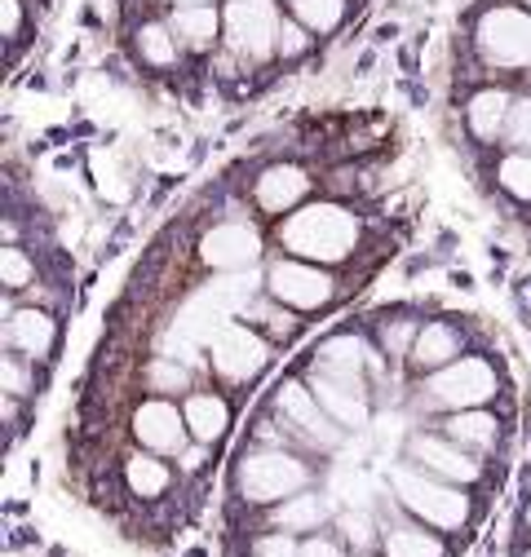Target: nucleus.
<instances>
[{
  "instance_id": "f257e3e1",
  "label": "nucleus",
  "mask_w": 531,
  "mask_h": 557,
  "mask_svg": "<svg viewBox=\"0 0 531 557\" xmlns=\"http://www.w3.org/2000/svg\"><path fill=\"white\" fill-rule=\"evenodd\" d=\"M280 239L288 252L310 261H346L359 244V222L337 203H310L280 226Z\"/></svg>"
},
{
  "instance_id": "f03ea898",
  "label": "nucleus",
  "mask_w": 531,
  "mask_h": 557,
  "mask_svg": "<svg viewBox=\"0 0 531 557\" xmlns=\"http://www.w3.org/2000/svg\"><path fill=\"white\" fill-rule=\"evenodd\" d=\"M390 486H394L398 505H404L408 513H417L421 522L439 527V531H460L465 522H470V496H460V482L452 486L447 478H439L430 469L398 465L390 473Z\"/></svg>"
},
{
  "instance_id": "7ed1b4c3",
  "label": "nucleus",
  "mask_w": 531,
  "mask_h": 557,
  "mask_svg": "<svg viewBox=\"0 0 531 557\" xmlns=\"http://www.w3.org/2000/svg\"><path fill=\"white\" fill-rule=\"evenodd\" d=\"M239 496L252 500V505H275V500H288L297 496L301 486L310 482V469L288 456V451H252L239 460Z\"/></svg>"
},
{
  "instance_id": "20e7f679",
  "label": "nucleus",
  "mask_w": 531,
  "mask_h": 557,
  "mask_svg": "<svg viewBox=\"0 0 531 557\" xmlns=\"http://www.w3.org/2000/svg\"><path fill=\"white\" fill-rule=\"evenodd\" d=\"M474 40L487 66H501V72L531 66V18L522 10H487Z\"/></svg>"
},
{
  "instance_id": "39448f33",
  "label": "nucleus",
  "mask_w": 531,
  "mask_h": 557,
  "mask_svg": "<svg viewBox=\"0 0 531 557\" xmlns=\"http://www.w3.org/2000/svg\"><path fill=\"white\" fill-rule=\"evenodd\" d=\"M280 14L271 0H231L226 5V40L244 58H266L280 49Z\"/></svg>"
},
{
  "instance_id": "423d86ee",
  "label": "nucleus",
  "mask_w": 531,
  "mask_h": 557,
  "mask_svg": "<svg viewBox=\"0 0 531 557\" xmlns=\"http://www.w3.org/2000/svg\"><path fill=\"white\" fill-rule=\"evenodd\" d=\"M209 355H213V368L226 376V381H248L266 368L271 359V345H266L252 327L244 323H222L213 336H209Z\"/></svg>"
},
{
  "instance_id": "0eeeda50",
  "label": "nucleus",
  "mask_w": 531,
  "mask_h": 557,
  "mask_svg": "<svg viewBox=\"0 0 531 557\" xmlns=\"http://www.w3.org/2000/svg\"><path fill=\"white\" fill-rule=\"evenodd\" d=\"M496 394V372L483 363V359H456L447 363L434 381H430V398L452 407V411H465V407H479Z\"/></svg>"
},
{
  "instance_id": "6e6552de",
  "label": "nucleus",
  "mask_w": 531,
  "mask_h": 557,
  "mask_svg": "<svg viewBox=\"0 0 531 557\" xmlns=\"http://www.w3.org/2000/svg\"><path fill=\"white\" fill-rule=\"evenodd\" d=\"M275 407H280L284 421H288V425H297L310 443H319V447H337L342 430L332 425V416H328V407L314 398V389H306V385L288 381V385L275 394Z\"/></svg>"
},
{
  "instance_id": "1a4fd4ad",
  "label": "nucleus",
  "mask_w": 531,
  "mask_h": 557,
  "mask_svg": "<svg viewBox=\"0 0 531 557\" xmlns=\"http://www.w3.org/2000/svg\"><path fill=\"white\" fill-rule=\"evenodd\" d=\"M271 293H275L284 306L319 310V306L332 297V278H328L319 265H306V261H275V265H271Z\"/></svg>"
},
{
  "instance_id": "9d476101",
  "label": "nucleus",
  "mask_w": 531,
  "mask_h": 557,
  "mask_svg": "<svg viewBox=\"0 0 531 557\" xmlns=\"http://www.w3.org/2000/svg\"><path fill=\"white\" fill-rule=\"evenodd\" d=\"M133 434H138L143 447L151 451H182L186 443V411H177L173 403L156 398V403H143L138 411H133Z\"/></svg>"
},
{
  "instance_id": "9b49d317",
  "label": "nucleus",
  "mask_w": 531,
  "mask_h": 557,
  "mask_svg": "<svg viewBox=\"0 0 531 557\" xmlns=\"http://www.w3.org/2000/svg\"><path fill=\"white\" fill-rule=\"evenodd\" d=\"M257 252H261L257 231H248V226H239V222L213 226V231L205 235V244H199V257H205L213 270H244V265L257 261Z\"/></svg>"
},
{
  "instance_id": "f8f14e48",
  "label": "nucleus",
  "mask_w": 531,
  "mask_h": 557,
  "mask_svg": "<svg viewBox=\"0 0 531 557\" xmlns=\"http://www.w3.org/2000/svg\"><path fill=\"white\" fill-rule=\"evenodd\" d=\"M314 398L328 407V416L337 425L359 430L368 421V398H363V385L359 381H346V376H332V372H319L314 368Z\"/></svg>"
},
{
  "instance_id": "ddd939ff",
  "label": "nucleus",
  "mask_w": 531,
  "mask_h": 557,
  "mask_svg": "<svg viewBox=\"0 0 531 557\" xmlns=\"http://www.w3.org/2000/svg\"><path fill=\"white\" fill-rule=\"evenodd\" d=\"M412 460H417L421 469H430V473L447 478V482H474V478L483 473V469H479V460L465 456V447H460V443H439V438H425V434H417V438H412Z\"/></svg>"
},
{
  "instance_id": "4468645a",
  "label": "nucleus",
  "mask_w": 531,
  "mask_h": 557,
  "mask_svg": "<svg viewBox=\"0 0 531 557\" xmlns=\"http://www.w3.org/2000/svg\"><path fill=\"white\" fill-rule=\"evenodd\" d=\"M306 190H310V177L293 164H275V169H266L257 177V203L266 208V213H288Z\"/></svg>"
},
{
  "instance_id": "2eb2a0df",
  "label": "nucleus",
  "mask_w": 531,
  "mask_h": 557,
  "mask_svg": "<svg viewBox=\"0 0 531 557\" xmlns=\"http://www.w3.org/2000/svg\"><path fill=\"white\" fill-rule=\"evenodd\" d=\"M368 363H376V359L368 355V345H363L359 336H332V341H323V345H319V359H314L319 372L346 376V381H359Z\"/></svg>"
},
{
  "instance_id": "dca6fc26",
  "label": "nucleus",
  "mask_w": 531,
  "mask_h": 557,
  "mask_svg": "<svg viewBox=\"0 0 531 557\" xmlns=\"http://www.w3.org/2000/svg\"><path fill=\"white\" fill-rule=\"evenodd\" d=\"M231 425V407L218 394H190L186 398V430L195 434V443H218Z\"/></svg>"
},
{
  "instance_id": "f3484780",
  "label": "nucleus",
  "mask_w": 531,
  "mask_h": 557,
  "mask_svg": "<svg viewBox=\"0 0 531 557\" xmlns=\"http://www.w3.org/2000/svg\"><path fill=\"white\" fill-rule=\"evenodd\" d=\"M408 355H412L417 368H443V363H452V359L460 355V336H456L447 323H430V327L417 332V341H412Z\"/></svg>"
},
{
  "instance_id": "a211bd4d",
  "label": "nucleus",
  "mask_w": 531,
  "mask_h": 557,
  "mask_svg": "<svg viewBox=\"0 0 531 557\" xmlns=\"http://www.w3.org/2000/svg\"><path fill=\"white\" fill-rule=\"evenodd\" d=\"M169 27H173L177 45H186V49H209L213 36H218V10H213V5H186V10H173Z\"/></svg>"
},
{
  "instance_id": "6ab92c4d",
  "label": "nucleus",
  "mask_w": 531,
  "mask_h": 557,
  "mask_svg": "<svg viewBox=\"0 0 531 557\" xmlns=\"http://www.w3.org/2000/svg\"><path fill=\"white\" fill-rule=\"evenodd\" d=\"M10 341L18 345L23 355H32V359L49 355V345H53V319L45 310H18L10 319Z\"/></svg>"
},
{
  "instance_id": "aec40b11",
  "label": "nucleus",
  "mask_w": 531,
  "mask_h": 557,
  "mask_svg": "<svg viewBox=\"0 0 531 557\" xmlns=\"http://www.w3.org/2000/svg\"><path fill=\"white\" fill-rule=\"evenodd\" d=\"M447 438L460 443V447H479L483 451V447L496 443V416H487L479 407H465L447 421Z\"/></svg>"
},
{
  "instance_id": "412c9836",
  "label": "nucleus",
  "mask_w": 531,
  "mask_h": 557,
  "mask_svg": "<svg viewBox=\"0 0 531 557\" xmlns=\"http://www.w3.org/2000/svg\"><path fill=\"white\" fill-rule=\"evenodd\" d=\"M509 111H514L509 94H501V89H483V94H474V102H470V128H474L479 137H496V133H505Z\"/></svg>"
},
{
  "instance_id": "4be33fe9",
  "label": "nucleus",
  "mask_w": 531,
  "mask_h": 557,
  "mask_svg": "<svg viewBox=\"0 0 531 557\" xmlns=\"http://www.w3.org/2000/svg\"><path fill=\"white\" fill-rule=\"evenodd\" d=\"M385 557H443V540L425 527H390L381 540Z\"/></svg>"
},
{
  "instance_id": "5701e85b",
  "label": "nucleus",
  "mask_w": 531,
  "mask_h": 557,
  "mask_svg": "<svg viewBox=\"0 0 531 557\" xmlns=\"http://www.w3.org/2000/svg\"><path fill=\"white\" fill-rule=\"evenodd\" d=\"M328 518V500L323 496H288L280 509H275V527L280 531H319Z\"/></svg>"
},
{
  "instance_id": "b1692460",
  "label": "nucleus",
  "mask_w": 531,
  "mask_h": 557,
  "mask_svg": "<svg viewBox=\"0 0 531 557\" xmlns=\"http://www.w3.org/2000/svg\"><path fill=\"white\" fill-rule=\"evenodd\" d=\"M124 482H128L133 496H160L169 486V469L160 460H151V456H133L124 465Z\"/></svg>"
},
{
  "instance_id": "393cba45",
  "label": "nucleus",
  "mask_w": 531,
  "mask_h": 557,
  "mask_svg": "<svg viewBox=\"0 0 531 557\" xmlns=\"http://www.w3.org/2000/svg\"><path fill=\"white\" fill-rule=\"evenodd\" d=\"M288 5L301 18V27H310V32H332L346 18V0H288Z\"/></svg>"
},
{
  "instance_id": "a878e982",
  "label": "nucleus",
  "mask_w": 531,
  "mask_h": 557,
  "mask_svg": "<svg viewBox=\"0 0 531 557\" xmlns=\"http://www.w3.org/2000/svg\"><path fill=\"white\" fill-rule=\"evenodd\" d=\"M138 49H143V58H147V62H156V66L177 62V36H173V27L147 23V27L138 32Z\"/></svg>"
},
{
  "instance_id": "bb28decb",
  "label": "nucleus",
  "mask_w": 531,
  "mask_h": 557,
  "mask_svg": "<svg viewBox=\"0 0 531 557\" xmlns=\"http://www.w3.org/2000/svg\"><path fill=\"white\" fill-rule=\"evenodd\" d=\"M501 186L518 199H531V151H518L501 164Z\"/></svg>"
},
{
  "instance_id": "cd10ccee",
  "label": "nucleus",
  "mask_w": 531,
  "mask_h": 557,
  "mask_svg": "<svg viewBox=\"0 0 531 557\" xmlns=\"http://www.w3.org/2000/svg\"><path fill=\"white\" fill-rule=\"evenodd\" d=\"M505 137H509V147H518V151H531V98L514 102V111H509V124H505Z\"/></svg>"
},
{
  "instance_id": "c85d7f7f",
  "label": "nucleus",
  "mask_w": 531,
  "mask_h": 557,
  "mask_svg": "<svg viewBox=\"0 0 531 557\" xmlns=\"http://www.w3.org/2000/svg\"><path fill=\"white\" fill-rule=\"evenodd\" d=\"M0 274H5L10 288H27L32 284V261L18 248H5V252H0Z\"/></svg>"
},
{
  "instance_id": "c756f323",
  "label": "nucleus",
  "mask_w": 531,
  "mask_h": 557,
  "mask_svg": "<svg viewBox=\"0 0 531 557\" xmlns=\"http://www.w3.org/2000/svg\"><path fill=\"white\" fill-rule=\"evenodd\" d=\"M151 385H156V389H186L190 376H186V368H177L173 359H160V363L151 368Z\"/></svg>"
},
{
  "instance_id": "7c9ffc66",
  "label": "nucleus",
  "mask_w": 531,
  "mask_h": 557,
  "mask_svg": "<svg viewBox=\"0 0 531 557\" xmlns=\"http://www.w3.org/2000/svg\"><path fill=\"white\" fill-rule=\"evenodd\" d=\"M301 548L293 544V535L288 531H275V535H266V540H257V548H252V557H297Z\"/></svg>"
},
{
  "instance_id": "2f4dec72",
  "label": "nucleus",
  "mask_w": 531,
  "mask_h": 557,
  "mask_svg": "<svg viewBox=\"0 0 531 557\" xmlns=\"http://www.w3.org/2000/svg\"><path fill=\"white\" fill-rule=\"evenodd\" d=\"M301 49H306V32H301L297 23H284V27H280V53H284V58H297Z\"/></svg>"
},
{
  "instance_id": "473e14b6",
  "label": "nucleus",
  "mask_w": 531,
  "mask_h": 557,
  "mask_svg": "<svg viewBox=\"0 0 531 557\" xmlns=\"http://www.w3.org/2000/svg\"><path fill=\"white\" fill-rule=\"evenodd\" d=\"M297 557H342V548L332 544V540H323V535H319V540H306Z\"/></svg>"
},
{
  "instance_id": "72a5a7b5",
  "label": "nucleus",
  "mask_w": 531,
  "mask_h": 557,
  "mask_svg": "<svg viewBox=\"0 0 531 557\" xmlns=\"http://www.w3.org/2000/svg\"><path fill=\"white\" fill-rule=\"evenodd\" d=\"M5 385H10V394H23V385H27V376L14 359H5Z\"/></svg>"
},
{
  "instance_id": "f704fd0d",
  "label": "nucleus",
  "mask_w": 531,
  "mask_h": 557,
  "mask_svg": "<svg viewBox=\"0 0 531 557\" xmlns=\"http://www.w3.org/2000/svg\"><path fill=\"white\" fill-rule=\"evenodd\" d=\"M5 10V36H18V0H0Z\"/></svg>"
},
{
  "instance_id": "c9c22d12",
  "label": "nucleus",
  "mask_w": 531,
  "mask_h": 557,
  "mask_svg": "<svg viewBox=\"0 0 531 557\" xmlns=\"http://www.w3.org/2000/svg\"><path fill=\"white\" fill-rule=\"evenodd\" d=\"M346 535L355 540V544H368L372 535H368V522L363 518H346Z\"/></svg>"
},
{
  "instance_id": "e433bc0d",
  "label": "nucleus",
  "mask_w": 531,
  "mask_h": 557,
  "mask_svg": "<svg viewBox=\"0 0 531 557\" xmlns=\"http://www.w3.org/2000/svg\"><path fill=\"white\" fill-rule=\"evenodd\" d=\"M199 465H205V451H199V447L182 451V469H199Z\"/></svg>"
},
{
  "instance_id": "4c0bfd02",
  "label": "nucleus",
  "mask_w": 531,
  "mask_h": 557,
  "mask_svg": "<svg viewBox=\"0 0 531 557\" xmlns=\"http://www.w3.org/2000/svg\"><path fill=\"white\" fill-rule=\"evenodd\" d=\"M173 10H186V5H205V0H169Z\"/></svg>"
},
{
  "instance_id": "58836bf2",
  "label": "nucleus",
  "mask_w": 531,
  "mask_h": 557,
  "mask_svg": "<svg viewBox=\"0 0 531 557\" xmlns=\"http://www.w3.org/2000/svg\"><path fill=\"white\" fill-rule=\"evenodd\" d=\"M527 518H531V513H527Z\"/></svg>"
},
{
  "instance_id": "ea45409f",
  "label": "nucleus",
  "mask_w": 531,
  "mask_h": 557,
  "mask_svg": "<svg viewBox=\"0 0 531 557\" xmlns=\"http://www.w3.org/2000/svg\"><path fill=\"white\" fill-rule=\"evenodd\" d=\"M527 557H531V553H527Z\"/></svg>"
}]
</instances>
